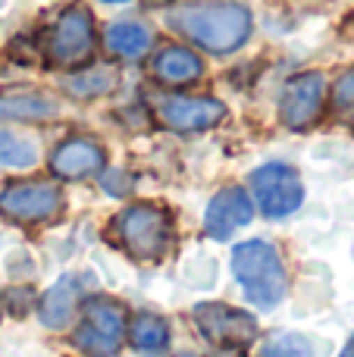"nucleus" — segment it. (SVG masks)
Here are the masks:
<instances>
[{
    "label": "nucleus",
    "instance_id": "1",
    "mask_svg": "<svg viewBox=\"0 0 354 357\" xmlns=\"http://www.w3.org/2000/svg\"><path fill=\"white\" fill-rule=\"evenodd\" d=\"M167 22L210 54H229L242 47L251 35V13L229 0H201L179 6L169 13Z\"/></svg>",
    "mask_w": 354,
    "mask_h": 357
},
{
    "label": "nucleus",
    "instance_id": "2",
    "mask_svg": "<svg viewBox=\"0 0 354 357\" xmlns=\"http://www.w3.org/2000/svg\"><path fill=\"white\" fill-rule=\"evenodd\" d=\"M232 273L242 282L248 301H254L257 307H276L288 291L286 266L279 260V251L270 241L251 238L236 245V251H232Z\"/></svg>",
    "mask_w": 354,
    "mask_h": 357
},
{
    "label": "nucleus",
    "instance_id": "3",
    "mask_svg": "<svg viewBox=\"0 0 354 357\" xmlns=\"http://www.w3.org/2000/svg\"><path fill=\"white\" fill-rule=\"evenodd\" d=\"M110 232L123 245V251L135 260H160L173 241V220L163 207L135 204L113 216Z\"/></svg>",
    "mask_w": 354,
    "mask_h": 357
},
{
    "label": "nucleus",
    "instance_id": "4",
    "mask_svg": "<svg viewBox=\"0 0 354 357\" xmlns=\"http://www.w3.org/2000/svg\"><path fill=\"white\" fill-rule=\"evenodd\" d=\"M125 310L113 298H88L82 304L79 329L72 342L88 357H113L125 342Z\"/></svg>",
    "mask_w": 354,
    "mask_h": 357
},
{
    "label": "nucleus",
    "instance_id": "5",
    "mask_svg": "<svg viewBox=\"0 0 354 357\" xmlns=\"http://www.w3.org/2000/svg\"><path fill=\"white\" fill-rule=\"evenodd\" d=\"M251 191H254L257 207L273 220L295 213L305 201V185H301L298 173L286 163H267V167L254 169L251 173Z\"/></svg>",
    "mask_w": 354,
    "mask_h": 357
},
{
    "label": "nucleus",
    "instance_id": "6",
    "mask_svg": "<svg viewBox=\"0 0 354 357\" xmlns=\"http://www.w3.org/2000/svg\"><path fill=\"white\" fill-rule=\"evenodd\" d=\"M192 317L198 323L201 335L220 348H245L248 342H254V333H257L254 317L229 307V304H220V301L194 304Z\"/></svg>",
    "mask_w": 354,
    "mask_h": 357
},
{
    "label": "nucleus",
    "instance_id": "7",
    "mask_svg": "<svg viewBox=\"0 0 354 357\" xmlns=\"http://www.w3.org/2000/svg\"><path fill=\"white\" fill-rule=\"evenodd\" d=\"M94 50V19L85 6H69L60 13L50 31V60L56 66H79Z\"/></svg>",
    "mask_w": 354,
    "mask_h": 357
},
{
    "label": "nucleus",
    "instance_id": "8",
    "mask_svg": "<svg viewBox=\"0 0 354 357\" xmlns=\"http://www.w3.org/2000/svg\"><path fill=\"white\" fill-rule=\"evenodd\" d=\"M63 207V195L50 182H19L0 191V213L16 222H41Z\"/></svg>",
    "mask_w": 354,
    "mask_h": 357
},
{
    "label": "nucleus",
    "instance_id": "9",
    "mask_svg": "<svg viewBox=\"0 0 354 357\" xmlns=\"http://www.w3.org/2000/svg\"><path fill=\"white\" fill-rule=\"evenodd\" d=\"M326 98V79L320 73H305L295 75L279 98V116L288 129H307L311 123H317L320 110H323Z\"/></svg>",
    "mask_w": 354,
    "mask_h": 357
},
{
    "label": "nucleus",
    "instance_id": "10",
    "mask_svg": "<svg viewBox=\"0 0 354 357\" xmlns=\"http://www.w3.org/2000/svg\"><path fill=\"white\" fill-rule=\"evenodd\" d=\"M157 116L173 132H204L226 116V107L213 98H185L169 94L157 100Z\"/></svg>",
    "mask_w": 354,
    "mask_h": 357
},
{
    "label": "nucleus",
    "instance_id": "11",
    "mask_svg": "<svg viewBox=\"0 0 354 357\" xmlns=\"http://www.w3.org/2000/svg\"><path fill=\"white\" fill-rule=\"evenodd\" d=\"M251 216H254V204H251L248 191L245 188H223L210 197L204 213V232L217 241H226L236 229L248 226Z\"/></svg>",
    "mask_w": 354,
    "mask_h": 357
},
{
    "label": "nucleus",
    "instance_id": "12",
    "mask_svg": "<svg viewBox=\"0 0 354 357\" xmlns=\"http://www.w3.org/2000/svg\"><path fill=\"white\" fill-rule=\"evenodd\" d=\"M104 167V148L88 138H69L50 154V173L56 178H85Z\"/></svg>",
    "mask_w": 354,
    "mask_h": 357
},
{
    "label": "nucleus",
    "instance_id": "13",
    "mask_svg": "<svg viewBox=\"0 0 354 357\" xmlns=\"http://www.w3.org/2000/svg\"><path fill=\"white\" fill-rule=\"evenodd\" d=\"M151 73H154L163 85H192V82L201 79L204 66H201V60L188 47L173 44V47H163L160 54L154 56Z\"/></svg>",
    "mask_w": 354,
    "mask_h": 357
},
{
    "label": "nucleus",
    "instance_id": "14",
    "mask_svg": "<svg viewBox=\"0 0 354 357\" xmlns=\"http://www.w3.org/2000/svg\"><path fill=\"white\" fill-rule=\"evenodd\" d=\"M75 307H79V282L75 276H63L54 289L44 295L41 307H38V317L47 329H63L69 320H72Z\"/></svg>",
    "mask_w": 354,
    "mask_h": 357
},
{
    "label": "nucleus",
    "instance_id": "15",
    "mask_svg": "<svg viewBox=\"0 0 354 357\" xmlns=\"http://www.w3.org/2000/svg\"><path fill=\"white\" fill-rule=\"evenodd\" d=\"M125 339L141 354H160L169 345V326L157 314H135L125 323Z\"/></svg>",
    "mask_w": 354,
    "mask_h": 357
},
{
    "label": "nucleus",
    "instance_id": "16",
    "mask_svg": "<svg viewBox=\"0 0 354 357\" xmlns=\"http://www.w3.org/2000/svg\"><path fill=\"white\" fill-rule=\"evenodd\" d=\"M107 47L119 56L135 60L151 47V31L141 22H113L107 29Z\"/></svg>",
    "mask_w": 354,
    "mask_h": 357
},
{
    "label": "nucleus",
    "instance_id": "17",
    "mask_svg": "<svg viewBox=\"0 0 354 357\" xmlns=\"http://www.w3.org/2000/svg\"><path fill=\"white\" fill-rule=\"evenodd\" d=\"M56 113V104L41 94L31 98H3L0 100V119H47Z\"/></svg>",
    "mask_w": 354,
    "mask_h": 357
},
{
    "label": "nucleus",
    "instance_id": "18",
    "mask_svg": "<svg viewBox=\"0 0 354 357\" xmlns=\"http://www.w3.org/2000/svg\"><path fill=\"white\" fill-rule=\"evenodd\" d=\"M113 85H116V73H113V69H88V73H79L75 79L66 82V88L75 94V98L107 94Z\"/></svg>",
    "mask_w": 354,
    "mask_h": 357
},
{
    "label": "nucleus",
    "instance_id": "19",
    "mask_svg": "<svg viewBox=\"0 0 354 357\" xmlns=\"http://www.w3.org/2000/svg\"><path fill=\"white\" fill-rule=\"evenodd\" d=\"M0 163L6 167H31L35 163V144L22 142V138L0 132Z\"/></svg>",
    "mask_w": 354,
    "mask_h": 357
},
{
    "label": "nucleus",
    "instance_id": "20",
    "mask_svg": "<svg viewBox=\"0 0 354 357\" xmlns=\"http://www.w3.org/2000/svg\"><path fill=\"white\" fill-rule=\"evenodd\" d=\"M307 354H311V345L301 335H279L261 351V357H307Z\"/></svg>",
    "mask_w": 354,
    "mask_h": 357
},
{
    "label": "nucleus",
    "instance_id": "21",
    "mask_svg": "<svg viewBox=\"0 0 354 357\" xmlns=\"http://www.w3.org/2000/svg\"><path fill=\"white\" fill-rule=\"evenodd\" d=\"M332 107L336 110H354V69L339 75V82L332 85Z\"/></svg>",
    "mask_w": 354,
    "mask_h": 357
},
{
    "label": "nucleus",
    "instance_id": "22",
    "mask_svg": "<svg viewBox=\"0 0 354 357\" xmlns=\"http://www.w3.org/2000/svg\"><path fill=\"white\" fill-rule=\"evenodd\" d=\"M342 357H354V339L348 342V348H345V351H342Z\"/></svg>",
    "mask_w": 354,
    "mask_h": 357
},
{
    "label": "nucleus",
    "instance_id": "23",
    "mask_svg": "<svg viewBox=\"0 0 354 357\" xmlns=\"http://www.w3.org/2000/svg\"><path fill=\"white\" fill-rule=\"evenodd\" d=\"M157 3H169V0H157Z\"/></svg>",
    "mask_w": 354,
    "mask_h": 357
},
{
    "label": "nucleus",
    "instance_id": "24",
    "mask_svg": "<svg viewBox=\"0 0 354 357\" xmlns=\"http://www.w3.org/2000/svg\"><path fill=\"white\" fill-rule=\"evenodd\" d=\"M0 317H3V307H0Z\"/></svg>",
    "mask_w": 354,
    "mask_h": 357
},
{
    "label": "nucleus",
    "instance_id": "25",
    "mask_svg": "<svg viewBox=\"0 0 354 357\" xmlns=\"http://www.w3.org/2000/svg\"><path fill=\"white\" fill-rule=\"evenodd\" d=\"M110 3H119V0H110Z\"/></svg>",
    "mask_w": 354,
    "mask_h": 357
}]
</instances>
